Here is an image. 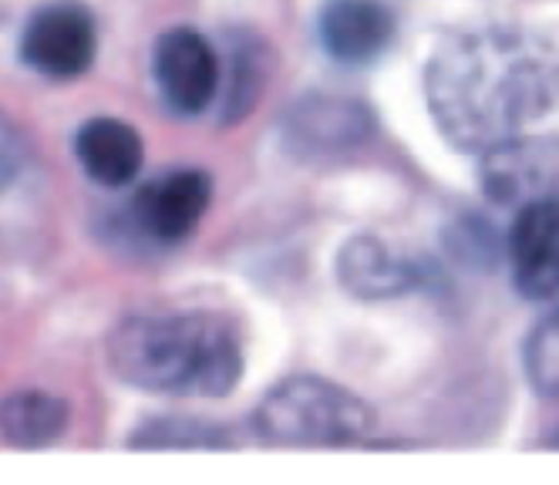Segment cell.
<instances>
[{"label": "cell", "mask_w": 559, "mask_h": 485, "mask_svg": "<svg viewBox=\"0 0 559 485\" xmlns=\"http://www.w3.org/2000/svg\"><path fill=\"white\" fill-rule=\"evenodd\" d=\"M556 445H559V431H556Z\"/></svg>", "instance_id": "obj_18"}, {"label": "cell", "mask_w": 559, "mask_h": 485, "mask_svg": "<svg viewBox=\"0 0 559 485\" xmlns=\"http://www.w3.org/2000/svg\"><path fill=\"white\" fill-rule=\"evenodd\" d=\"M324 51L341 64H368L381 58L394 37V14L381 0H328L317 17Z\"/></svg>", "instance_id": "obj_11"}, {"label": "cell", "mask_w": 559, "mask_h": 485, "mask_svg": "<svg viewBox=\"0 0 559 485\" xmlns=\"http://www.w3.org/2000/svg\"><path fill=\"white\" fill-rule=\"evenodd\" d=\"M74 158L82 173L102 189H126L139 179L145 162V142L135 126L122 118L95 115L74 132Z\"/></svg>", "instance_id": "obj_10"}, {"label": "cell", "mask_w": 559, "mask_h": 485, "mask_svg": "<svg viewBox=\"0 0 559 485\" xmlns=\"http://www.w3.org/2000/svg\"><path fill=\"white\" fill-rule=\"evenodd\" d=\"M21 162H24L21 142H17V135H14V129L8 126V121L0 118V192H4L17 179Z\"/></svg>", "instance_id": "obj_17"}, {"label": "cell", "mask_w": 559, "mask_h": 485, "mask_svg": "<svg viewBox=\"0 0 559 485\" xmlns=\"http://www.w3.org/2000/svg\"><path fill=\"white\" fill-rule=\"evenodd\" d=\"M290 155L313 162L334 158L365 145L374 132V115L365 102L341 95H304L280 121Z\"/></svg>", "instance_id": "obj_7"}, {"label": "cell", "mask_w": 559, "mask_h": 485, "mask_svg": "<svg viewBox=\"0 0 559 485\" xmlns=\"http://www.w3.org/2000/svg\"><path fill=\"white\" fill-rule=\"evenodd\" d=\"M108 368L129 388L173 398H223L243 378L236 323L216 310L135 314L105 341Z\"/></svg>", "instance_id": "obj_2"}, {"label": "cell", "mask_w": 559, "mask_h": 485, "mask_svg": "<svg viewBox=\"0 0 559 485\" xmlns=\"http://www.w3.org/2000/svg\"><path fill=\"white\" fill-rule=\"evenodd\" d=\"M132 449L139 452H219L229 449L226 428L216 422H203L192 415H163L142 422L132 438Z\"/></svg>", "instance_id": "obj_15"}, {"label": "cell", "mask_w": 559, "mask_h": 485, "mask_svg": "<svg viewBox=\"0 0 559 485\" xmlns=\"http://www.w3.org/2000/svg\"><path fill=\"white\" fill-rule=\"evenodd\" d=\"M526 375L543 398H559V307L539 320L526 341Z\"/></svg>", "instance_id": "obj_16"}, {"label": "cell", "mask_w": 559, "mask_h": 485, "mask_svg": "<svg viewBox=\"0 0 559 485\" xmlns=\"http://www.w3.org/2000/svg\"><path fill=\"white\" fill-rule=\"evenodd\" d=\"M152 81L169 111L195 118L219 102L223 61L206 34L195 27H169L152 45Z\"/></svg>", "instance_id": "obj_5"}, {"label": "cell", "mask_w": 559, "mask_h": 485, "mask_svg": "<svg viewBox=\"0 0 559 485\" xmlns=\"http://www.w3.org/2000/svg\"><path fill=\"white\" fill-rule=\"evenodd\" d=\"M337 270H341L344 287L354 297H365V300L397 297L412 291V283H415V267L405 263L402 257H394L384 242L371 236L350 239L341 250Z\"/></svg>", "instance_id": "obj_12"}, {"label": "cell", "mask_w": 559, "mask_h": 485, "mask_svg": "<svg viewBox=\"0 0 559 485\" xmlns=\"http://www.w3.org/2000/svg\"><path fill=\"white\" fill-rule=\"evenodd\" d=\"M478 182L496 206L523 210L559 196V139L512 135L483 152Z\"/></svg>", "instance_id": "obj_6"}, {"label": "cell", "mask_w": 559, "mask_h": 485, "mask_svg": "<svg viewBox=\"0 0 559 485\" xmlns=\"http://www.w3.org/2000/svg\"><path fill=\"white\" fill-rule=\"evenodd\" d=\"M425 102L462 152H486L559 102V51L519 27L449 34L428 58Z\"/></svg>", "instance_id": "obj_1"}, {"label": "cell", "mask_w": 559, "mask_h": 485, "mask_svg": "<svg viewBox=\"0 0 559 485\" xmlns=\"http://www.w3.org/2000/svg\"><path fill=\"white\" fill-rule=\"evenodd\" d=\"M229 64L223 68V85H219V111L223 121L247 118L257 98L266 88V55L263 45L250 34L229 37Z\"/></svg>", "instance_id": "obj_14"}, {"label": "cell", "mask_w": 559, "mask_h": 485, "mask_svg": "<svg viewBox=\"0 0 559 485\" xmlns=\"http://www.w3.org/2000/svg\"><path fill=\"white\" fill-rule=\"evenodd\" d=\"M374 412L368 401L328 378H287L263 394L253 412V431L284 449H337L368 438Z\"/></svg>", "instance_id": "obj_3"}, {"label": "cell", "mask_w": 559, "mask_h": 485, "mask_svg": "<svg viewBox=\"0 0 559 485\" xmlns=\"http://www.w3.org/2000/svg\"><path fill=\"white\" fill-rule=\"evenodd\" d=\"M506 250L519 294L526 300L559 297V196L515 213Z\"/></svg>", "instance_id": "obj_9"}, {"label": "cell", "mask_w": 559, "mask_h": 485, "mask_svg": "<svg viewBox=\"0 0 559 485\" xmlns=\"http://www.w3.org/2000/svg\"><path fill=\"white\" fill-rule=\"evenodd\" d=\"M17 58L37 78L78 81L98 58V21L82 0H48L34 8L17 37Z\"/></svg>", "instance_id": "obj_4"}, {"label": "cell", "mask_w": 559, "mask_h": 485, "mask_svg": "<svg viewBox=\"0 0 559 485\" xmlns=\"http://www.w3.org/2000/svg\"><path fill=\"white\" fill-rule=\"evenodd\" d=\"M71 425L68 401L41 391V388H24L0 401V438L14 449H45L55 445Z\"/></svg>", "instance_id": "obj_13"}, {"label": "cell", "mask_w": 559, "mask_h": 485, "mask_svg": "<svg viewBox=\"0 0 559 485\" xmlns=\"http://www.w3.org/2000/svg\"><path fill=\"white\" fill-rule=\"evenodd\" d=\"M213 202V179L203 169H173L145 182L132 199L135 229L158 247L186 242Z\"/></svg>", "instance_id": "obj_8"}]
</instances>
